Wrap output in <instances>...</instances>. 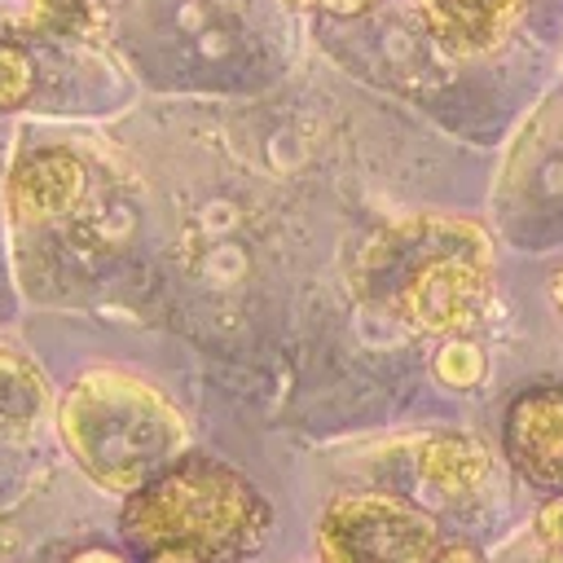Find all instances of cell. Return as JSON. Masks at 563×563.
<instances>
[{
    "label": "cell",
    "mask_w": 563,
    "mask_h": 563,
    "mask_svg": "<svg viewBox=\"0 0 563 563\" xmlns=\"http://www.w3.org/2000/svg\"><path fill=\"white\" fill-rule=\"evenodd\" d=\"M356 286L409 330L462 339L493 299L488 233L471 220L418 216L383 229L361 251Z\"/></svg>",
    "instance_id": "obj_1"
},
{
    "label": "cell",
    "mask_w": 563,
    "mask_h": 563,
    "mask_svg": "<svg viewBox=\"0 0 563 563\" xmlns=\"http://www.w3.org/2000/svg\"><path fill=\"white\" fill-rule=\"evenodd\" d=\"M119 528L145 554L185 550L198 563H242L264 545L273 510L242 471L207 453H185L123 497Z\"/></svg>",
    "instance_id": "obj_2"
},
{
    "label": "cell",
    "mask_w": 563,
    "mask_h": 563,
    "mask_svg": "<svg viewBox=\"0 0 563 563\" xmlns=\"http://www.w3.org/2000/svg\"><path fill=\"white\" fill-rule=\"evenodd\" d=\"M57 427L84 475L119 497L145 488L189 449L185 418L172 400L128 369L79 374L62 396Z\"/></svg>",
    "instance_id": "obj_3"
},
{
    "label": "cell",
    "mask_w": 563,
    "mask_h": 563,
    "mask_svg": "<svg viewBox=\"0 0 563 563\" xmlns=\"http://www.w3.org/2000/svg\"><path fill=\"white\" fill-rule=\"evenodd\" d=\"M321 563H431L440 528L427 510L391 493H343L317 523Z\"/></svg>",
    "instance_id": "obj_4"
},
{
    "label": "cell",
    "mask_w": 563,
    "mask_h": 563,
    "mask_svg": "<svg viewBox=\"0 0 563 563\" xmlns=\"http://www.w3.org/2000/svg\"><path fill=\"white\" fill-rule=\"evenodd\" d=\"M506 457L545 493H563V387H532L506 409Z\"/></svg>",
    "instance_id": "obj_5"
},
{
    "label": "cell",
    "mask_w": 563,
    "mask_h": 563,
    "mask_svg": "<svg viewBox=\"0 0 563 563\" xmlns=\"http://www.w3.org/2000/svg\"><path fill=\"white\" fill-rule=\"evenodd\" d=\"M427 31L453 53L497 48L523 18L528 0H418Z\"/></svg>",
    "instance_id": "obj_6"
},
{
    "label": "cell",
    "mask_w": 563,
    "mask_h": 563,
    "mask_svg": "<svg viewBox=\"0 0 563 563\" xmlns=\"http://www.w3.org/2000/svg\"><path fill=\"white\" fill-rule=\"evenodd\" d=\"M84 163L70 150H40L13 172V211L31 224L66 216L84 198Z\"/></svg>",
    "instance_id": "obj_7"
},
{
    "label": "cell",
    "mask_w": 563,
    "mask_h": 563,
    "mask_svg": "<svg viewBox=\"0 0 563 563\" xmlns=\"http://www.w3.org/2000/svg\"><path fill=\"white\" fill-rule=\"evenodd\" d=\"M418 475L444 497H471L488 479V449L475 435L444 431L418 449Z\"/></svg>",
    "instance_id": "obj_8"
},
{
    "label": "cell",
    "mask_w": 563,
    "mask_h": 563,
    "mask_svg": "<svg viewBox=\"0 0 563 563\" xmlns=\"http://www.w3.org/2000/svg\"><path fill=\"white\" fill-rule=\"evenodd\" d=\"M44 409V387L35 369L9 352H0V435L26 431Z\"/></svg>",
    "instance_id": "obj_9"
},
{
    "label": "cell",
    "mask_w": 563,
    "mask_h": 563,
    "mask_svg": "<svg viewBox=\"0 0 563 563\" xmlns=\"http://www.w3.org/2000/svg\"><path fill=\"white\" fill-rule=\"evenodd\" d=\"M114 0H31V22L48 35L92 40L106 31Z\"/></svg>",
    "instance_id": "obj_10"
},
{
    "label": "cell",
    "mask_w": 563,
    "mask_h": 563,
    "mask_svg": "<svg viewBox=\"0 0 563 563\" xmlns=\"http://www.w3.org/2000/svg\"><path fill=\"white\" fill-rule=\"evenodd\" d=\"M35 92V62L26 57L22 44L0 40V110L22 106Z\"/></svg>",
    "instance_id": "obj_11"
},
{
    "label": "cell",
    "mask_w": 563,
    "mask_h": 563,
    "mask_svg": "<svg viewBox=\"0 0 563 563\" xmlns=\"http://www.w3.org/2000/svg\"><path fill=\"white\" fill-rule=\"evenodd\" d=\"M435 378L449 387H475L484 378V352L471 339H449L435 356Z\"/></svg>",
    "instance_id": "obj_12"
},
{
    "label": "cell",
    "mask_w": 563,
    "mask_h": 563,
    "mask_svg": "<svg viewBox=\"0 0 563 563\" xmlns=\"http://www.w3.org/2000/svg\"><path fill=\"white\" fill-rule=\"evenodd\" d=\"M537 537L545 550H563V493L537 510Z\"/></svg>",
    "instance_id": "obj_13"
},
{
    "label": "cell",
    "mask_w": 563,
    "mask_h": 563,
    "mask_svg": "<svg viewBox=\"0 0 563 563\" xmlns=\"http://www.w3.org/2000/svg\"><path fill=\"white\" fill-rule=\"evenodd\" d=\"M295 9H317V13H334V18H356L365 9H374L378 0H286Z\"/></svg>",
    "instance_id": "obj_14"
},
{
    "label": "cell",
    "mask_w": 563,
    "mask_h": 563,
    "mask_svg": "<svg viewBox=\"0 0 563 563\" xmlns=\"http://www.w3.org/2000/svg\"><path fill=\"white\" fill-rule=\"evenodd\" d=\"M431 563H488L471 541H440V550L431 554Z\"/></svg>",
    "instance_id": "obj_15"
},
{
    "label": "cell",
    "mask_w": 563,
    "mask_h": 563,
    "mask_svg": "<svg viewBox=\"0 0 563 563\" xmlns=\"http://www.w3.org/2000/svg\"><path fill=\"white\" fill-rule=\"evenodd\" d=\"M70 563H123L114 550H79V554H70Z\"/></svg>",
    "instance_id": "obj_16"
},
{
    "label": "cell",
    "mask_w": 563,
    "mask_h": 563,
    "mask_svg": "<svg viewBox=\"0 0 563 563\" xmlns=\"http://www.w3.org/2000/svg\"><path fill=\"white\" fill-rule=\"evenodd\" d=\"M145 563H198L194 554H185V550H150L145 554Z\"/></svg>",
    "instance_id": "obj_17"
},
{
    "label": "cell",
    "mask_w": 563,
    "mask_h": 563,
    "mask_svg": "<svg viewBox=\"0 0 563 563\" xmlns=\"http://www.w3.org/2000/svg\"><path fill=\"white\" fill-rule=\"evenodd\" d=\"M550 299H554V308H559V317H563V268L554 273V286H550Z\"/></svg>",
    "instance_id": "obj_18"
},
{
    "label": "cell",
    "mask_w": 563,
    "mask_h": 563,
    "mask_svg": "<svg viewBox=\"0 0 563 563\" xmlns=\"http://www.w3.org/2000/svg\"><path fill=\"white\" fill-rule=\"evenodd\" d=\"M541 563H563V550H545V559Z\"/></svg>",
    "instance_id": "obj_19"
}]
</instances>
